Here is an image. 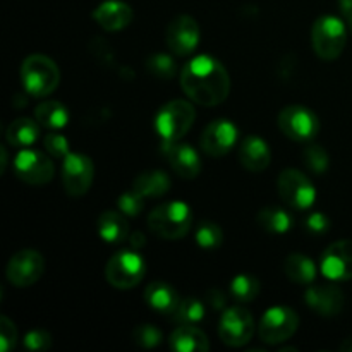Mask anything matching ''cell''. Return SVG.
I'll use <instances>...</instances> for the list:
<instances>
[{"label":"cell","mask_w":352,"mask_h":352,"mask_svg":"<svg viewBox=\"0 0 352 352\" xmlns=\"http://www.w3.org/2000/svg\"><path fill=\"white\" fill-rule=\"evenodd\" d=\"M272 151L267 141L258 136H248L239 148V162L250 172H261L270 165Z\"/></svg>","instance_id":"obj_20"},{"label":"cell","mask_w":352,"mask_h":352,"mask_svg":"<svg viewBox=\"0 0 352 352\" xmlns=\"http://www.w3.org/2000/svg\"><path fill=\"white\" fill-rule=\"evenodd\" d=\"M0 153H2V167H0V172H6V167H7V148L2 146L0 148Z\"/></svg>","instance_id":"obj_44"},{"label":"cell","mask_w":352,"mask_h":352,"mask_svg":"<svg viewBox=\"0 0 352 352\" xmlns=\"http://www.w3.org/2000/svg\"><path fill=\"white\" fill-rule=\"evenodd\" d=\"M346 24L336 16H322L311 30V45L315 54L323 60H336L346 47Z\"/></svg>","instance_id":"obj_5"},{"label":"cell","mask_w":352,"mask_h":352,"mask_svg":"<svg viewBox=\"0 0 352 352\" xmlns=\"http://www.w3.org/2000/svg\"><path fill=\"white\" fill-rule=\"evenodd\" d=\"M134 342L140 347H144V349H151V347H157L158 344L162 342V332L153 325H140L138 329H134L133 332Z\"/></svg>","instance_id":"obj_35"},{"label":"cell","mask_w":352,"mask_h":352,"mask_svg":"<svg viewBox=\"0 0 352 352\" xmlns=\"http://www.w3.org/2000/svg\"><path fill=\"white\" fill-rule=\"evenodd\" d=\"M43 146L45 150L48 151V155H52L54 158H62V160H64V158L71 153V151H69L67 138L55 133V131H52V133H48L47 136L43 138Z\"/></svg>","instance_id":"obj_36"},{"label":"cell","mask_w":352,"mask_h":352,"mask_svg":"<svg viewBox=\"0 0 352 352\" xmlns=\"http://www.w3.org/2000/svg\"><path fill=\"white\" fill-rule=\"evenodd\" d=\"M170 347L177 352H205L210 349L208 337L196 325H181L172 332Z\"/></svg>","instance_id":"obj_23"},{"label":"cell","mask_w":352,"mask_h":352,"mask_svg":"<svg viewBox=\"0 0 352 352\" xmlns=\"http://www.w3.org/2000/svg\"><path fill=\"white\" fill-rule=\"evenodd\" d=\"M254 333V320L248 309L241 306L226 309L220 316L219 336L229 347H243Z\"/></svg>","instance_id":"obj_11"},{"label":"cell","mask_w":352,"mask_h":352,"mask_svg":"<svg viewBox=\"0 0 352 352\" xmlns=\"http://www.w3.org/2000/svg\"><path fill=\"white\" fill-rule=\"evenodd\" d=\"M299 325V318L296 311L287 306H275L265 311L258 323V336L261 342L268 346H277L285 342L296 333Z\"/></svg>","instance_id":"obj_7"},{"label":"cell","mask_w":352,"mask_h":352,"mask_svg":"<svg viewBox=\"0 0 352 352\" xmlns=\"http://www.w3.org/2000/svg\"><path fill=\"white\" fill-rule=\"evenodd\" d=\"M195 239L198 243V246L203 248V250H217V248L222 246L223 232L217 223L203 222L196 229Z\"/></svg>","instance_id":"obj_31"},{"label":"cell","mask_w":352,"mask_h":352,"mask_svg":"<svg viewBox=\"0 0 352 352\" xmlns=\"http://www.w3.org/2000/svg\"><path fill=\"white\" fill-rule=\"evenodd\" d=\"M164 153L172 170L182 179H196L201 172V160L195 148L184 143H164Z\"/></svg>","instance_id":"obj_18"},{"label":"cell","mask_w":352,"mask_h":352,"mask_svg":"<svg viewBox=\"0 0 352 352\" xmlns=\"http://www.w3.org/2000/svg\"><path fill=\"white\" fill-rule=\"evenodd\" d=\"M261 287L256 277L248 274H241L230 282V294L239 302H251L258 298Z\"/></svg>","instance_id":"obj_30"},{"label":"cell","mask_w":352,"mask_h":352,"mask_svg":"<svg viewBox=\"0 0 352 352\" xmlns=\"http://www.w3.org/2000/svg\"><path fill=\"white\" fill-rule=\"evenodd\" d=\"M144 301L160 315H174L177 309L179 299L177 291L167 282H153L144 289Z\"/></svg>","instance_id":"obj_21"},{"label":"cell","mask_w":352,"mask_h":352,"mask_svg":"<svg viewBox=\"0 0 352 352\" xmlns=\"http://www.w3.org/2000/svg\"><path fill=\"white\" fill-rule=\"evenodd\" d=\"M305 227L309 234H316V236H320V234H325L327 230L330 229V220L325 213L315 212L311 213V215L306 217Z\"/></svg>","instance_id":"obj_39"},{"label":"cell","mask_w":352,"mask_h":352,"mask_svg":"<svg viewBox=\"0 0 352 352\" xmlns=\"http://www.w3.org/2000/svg\"><path fill=\"white\" fill-rule=\"evenodd\" d=\"M23 344L28 351H47L52 346V336L47 330H31L24 336Z\"/></svg>","instance_id":"obj_37"},{"label":"cell","mask_w":352,"mask_h":352,"mask_svg":"<svg viewBox=\"0 0 352 352\" xmlns=\"http://www.w3.org/2000/svg\"><path fill=\"white\" fill-rule=\"evenodd\" d=\"M117 206H119L120 212L126 217H138L144 208V198L138 191L131 189V191L124 192V195L119 196V201H117Z\"/></svg>","instance_id":"obj_34"},{"label":"cell","mask_w":352,"mask_h":352,"mask_svg":"<svg viewBox=\"0 0 352 352\" xmlns=\"http://www.w3.org/2000/svg\"><path fill=\"white\" fill-rule=\"evenodd\" d=\"M165 41L167 47L179 57L192 54L199 43V26L195 17L186 14L174 17L165 31Z\"/></svg>","instance_id":"obj_14"},{"label":"cell","mask_w":352,"mask_h":352,"mask_svg":"<svg viewBox=\"0 0 352 352\" xmlns=\"http://www.w3.org/2000/svg\"><path fill=\"white\" fill-rule=\"evenodd\" d=\"M6 138L10 146L30 148L40 140V124H38V120L19 117V119L10 122Z\"/></svg>","instance_id":"obj_24"},{"label":"cell","mask_w":352,"mask_h":352,"mask_svg":"<svg viewBox=\"0 0 352 352\" xmlns=\"http://www.w3.org/2000/svg\"><path fill=\"white\" fill-rule=\"evenodd\" d=\"M192 223V212L186 203L168 201L158 205L148 215V227L162 239L175 241L189 232Z\"/></svg>","instance_id":"obj_2"},{"label":"cell","mask_w":352,"mask_h":352,"mask_svg":"<svg viewBox=\"0 0 352 352\" xmlns=\"http://www.w3.org/2000/svg\"><path fill=\"white\" fill-rule=\"evenodd\" d=\"M96 230L98 236L105 241L107 244H120L129 236V223H127L126 215L122 212H103L96 220Z\"/></svg>","instance_id":"obj_22"},{"label":"cell","mask_w":352,"mask_h":352,"mask_svg":"<svg viewBox=\"0 0 352 352\" xmlns=\"http://www.w3.org/2000/svg\"><path fill=\"white\" fill-rule=\"evenodd\" d=\"M146 275V263L136 251H119L105 267V278L116 289H133Z\"/></svg>","instance_id":"obj_6"},{"label":"cell","mask_w":352,"mask_h":352,"mask_svg":"<svg viewBox=\"0 0 352 352\" xmlns=\"http://www.w3.org/2000/svg\"><path fill=\"white\" fill-rule=\"evenodd\" d=\"M339 7H340V12L349 19L352 17V0H339Z\"/></svg>","instance_id":"obj_42"},{"label":"cell","mask_w":352,"mask_h":352,"mask_svg":"<svg viewBox=\"0 0 352 352\" xmlns=\"http://www.w3.org/2000/svg\"><path fill=\"white\" fill-rule=\"evenodd\" d=\"M347 21H349V26H351V31H352V17H349V19H347Z\"/></svg>","instance_id":"obj_45"},{"label":"cell","mask_w":352,"mask_h":352,"mask_svg":"<svg viewBox=\"0 0 352 352\" xmlns=\"http://www.w3.org/2000/svg\"><path fill=\"white\" fill-rule=\"evenodd\" d=\"M14 174L23 182L31 186H43L52 181L54 177V162L50 157L38 150L31 148H21L12 162Z\"/></svg>","instance_id":"obj_9"},{"label":"cell","mask_w":352,"mask_h":352,"mask_svg":"<svg viewBox=\"0 0 352 352\" xmlns=\"http://www.w3.org/2000/svg\"><path fill=\"white\" fill-rule=\"evenodd\" d=\"M206 305H208L210 309H213V311H220V309L226 308L227 296L223 294L222 291H219V289H210V291L206 292Z\"/></svg>","instance_id":"obj_40"},{"label":"cell","mask_w":352,"mask_h":352,"mask_svg":"<svg viewBox=\"0 0 352 352\" xmlns=\"http://www.w3.org/2000/svg\"><path fill=\"white\" fill-rule=\"evenodd\" d=\"M21 81L31 96L45 98L57 89L60 82V71L47 55L34 54L24 58L21 65Z\"/></svg>","instance_id":"obj_3"},{"label":"cell","mask_w":352,"mask_h":352,"mask_svg":"<svg viewBox=\"0 0 352 352\" xmlns=\"http://www.w3.org/2000/svg\"><path fill=\"white\" fill-rule=\"evenodd\" d=\"M133 189L143 198H162L170 189V179L162 170H148L134 179Z\"/></svg>","instance_id":"obj_25"},{"label":"cell","mask_w":352,"mask_h":352,"mask_svg":"<svg viewBox=\"0 0 352 352\" xmlns=\"http://www.w3.org/2000/svg\"><path fill=\"white\" fill-rule=\"evenodd\" d=\"M339 351L342 352H352V337H347L342 344H340Z\"/></svg>","instance_id":"obj_43"},{"label":"cell","mask_w":352,"mask_h":352,"mask_svg":"<svg viewBox=\"0 0 352 352\" xmlns=\"http://www.w3.org/2000/svg\"><path fill=\"white\" fill-rule=\"evenodd\" d=\"M144 243H146V239H144V236L141 232H133L129 236V244L133 250H136V248H143Z\"/></svg>","instance_id":"obj_41"},{"label":"cell","mask_w":352,"mask_h":352,"mask_svg":"<svg viewBox=\"0 0 352 352\" xmlns=\"http://www.w3.org/2000/svg\"><path fill=\"white\" fill-rule=\"evenodd\" d=\"M95 177V167L89 157L82 153H69L62 165V184L67 195L79 198L89 191Z\"/></svg>","instance_id":"obj_12"},{"label":"cell","mask_w":352,"mask_h":352,"mask_svg":"<svg viewBox=\"0 0 352 352\" xmlns=\"http://www.w3.org/2000/svg\"><path fill=\"white\" fill-rule=\"evenodd\" d=\"M181 86L195 103L215 107L229 96L230 78L222 62L210 55H198L182 67Z\"/></svg>","instance_id":"obj_1"},{"label":"cell","mask_w":352,"mask_h":352,"mask_svg":"<svg viewBox=\"0 0 352 352\" xmlns=\"http://www.w3.org/2000/svg\"><path fill=\"white\" fill-rule=\"evenodd\" d=\"M93 19L105 31H120L133 21V9L120 0H107L96 7Z\"/></svg>","instance_id":"obj_19"},{"label":"cell","mask_w":352,"mask_h":352,"mask_svg":"<svg viewBox=\"0 0 352 352\" xmlns=\"http://www.w3.org/2000/svg\"><path fill=\"white\" fill-rule=\"evenodd\" d=\"M34 119L48 131L64 129L69 122V112L60 102H43L34 109Z\"/></svg>","instance_id":"obj_27"},{"label":"cell","mask_w":352,"mask_h":352,"mask_svg":"<svg viewBox=\"0 0 352 352\" xmlns=\"http://www.w3.org/2000/svg\"><path fill=\"white\" fill-rule=\"evenodd\" d=\"M305 301L311 311L320 316H336L344 308V292L336 284L308 285Z\"/></svg>","instance_id":"obj_17"},{"label":"cell","mask_w":352,"mask_h":352,"mask_svg":"<svg viewBox=\"0 0 352 352\" xmlns=\"http://www.w3.org/2000/svg\"><path fill=\"white\" fill-rule=\"evenodd\" d=\"M195 107L186 100H172L165 103L155 117V129L164 143L182 140L195 124Z\"/></svg>","instance_id":"obj_4"},{"label":"cell","mask_w":352,"mask_h":352,"mask_svg":"<svg viewBox=\"0 0 352 352\" xmlns=\"http://www.w3.org/2000/svg\"><path fill=\"white\" fill-rule=\"evenodd\" d=\"M237 141V127L227 119H217L205 127L201 134V150L210 157H223Z\"/></svg>","instance_id":"obj_16"},{"label":"cell","mask_w":352,"mask_h":352,"mask_svg":"<svg viewBox=\"0 0 352 352\" xmlns=\"http://www.w3.org/2000/svg\"><path fill=\"white\" fill-rule=\"evenodd\" d=\"M278 195L296 210H306L313 206L316 199V191L313 182L298 168H285L280 172L277 181Z\"/></svg>","instance_id":"obj_10"},{"label":"cell","mask_w":352,"mask_h":352,"mask_svg":"<svg viewBox=\"0 0 352 352\" xmlns=\"http://www.w3.org/2000/svg\"><path fill=\"white\" fill-rule=\"evenodd\" d=\"M17 342V330L14 323L7 316L0 318V351L9 352L16 347Z\"/></svg>","instance_id":"obj_38"},{"label":"cell","mask_w":352,"mask_h":352,"mask_svg":"<svg viewBox=\"0 0 352 352\" xmlns=\"http://www.w3.org/2000/svg\"><path fill=\"white\" fill-rule=\"evenodd\" d=\"M258 226L270 234H285L291 230L292 219L285 210L278 206H267L256 217Z\"/></svg>","instance_id":"obj_28"},{"label":"cell","mask_w":352,"mask_h":352,"mask_svg":"<svg viewBox=\"0 0 352 352\" xmlns=\"http://www.w3.org/2000/svg\"><path fill=\"white\" fill-rule=\"evenodd\" d=\"M43 272V256L34 250H23L10 258L6 275L14 287H30L40 280Z\"/></svg>","instance_id":"obj_13"},{"label":"cell","mask_w":352,"mask_h":352,"mask_svg":"<svg viewBox=\"0 0 352 352\" xmlns=\"http://www.w3.org/2000/svg\"><path fill=\"white\" fill-rule=\"evenodd\" d=\"M285 275L298 285H311L316 278V263L309 256L294 253L284 263Z\"/></svg>","instance_id":"obj_26"},{"label":"cell","mask_w":352,"mask_h":352,"mask_svg":"<svg viewBox=\"0 0 352 352\" xmlns=\"http://www.w3.org/2000/svg\"><path fill=\"white\" fill-rule=\"evenodd\" d=\"M146 71L157 79H172L177 69L174 58L165 54H155L146 60Z\"/></svg>","instance_id":"obj_33"},{"label":"cell","mask_w":352,"mask_h":352,"mask_svg":"<svg viewBox=\"0 0 352 352\" xmlns=\"http://www.w3.org/2000/svg\"><path fill=\"white\" fill-rule=\"evenodd\" d=\"M278 127L292 141L308 143L318 134L320 122L313 110L305 105H289L278 116Z\"/></svg>","instance_id":"obj_8"},{"label":"cell","mask_w":352,"mask_h":352,"mask_svg":"<svg viewBox=\"0 0 352 352\" xmlns=\"http://www.w3.org/2000/svg\"><path fill=\"white\" fill-rule=\"evenodd\" d=\"M206 316L205 305L198 298H184L179 302L174 318L179 325H196L203 323Z\"/></svg>","instance_id":"obj_29"},{"label":"cell","mask_w":352,"mask_h":352,"mask_svg":"<svg viewBox=\"0 0 352 352\" xmlns=\"http://www.w3.org/2000/svg\"><path fill=\"white\" fill-rule=\"evenodd\" d=\"M302 160H305L308 170H311L316 175L325 174L330 165L329 153L320 144H308L302 150Z\"/></svg>","instance_id":"obj_32"},{"label":"cell","mask_w":352,"mask_h":352,"mask_svg":"<svg viewBox=\"0 0 352 352\" xmlns=\"http://www.w3.org/2000/svg\"><path fill=\"white\" fill-rule=\"evenodd\" d=\"M320 270L329 280L342 282L352 278V241L330 244L320 258Z\"/></svg>","instance_id":"obj_15"}]
</instances>
